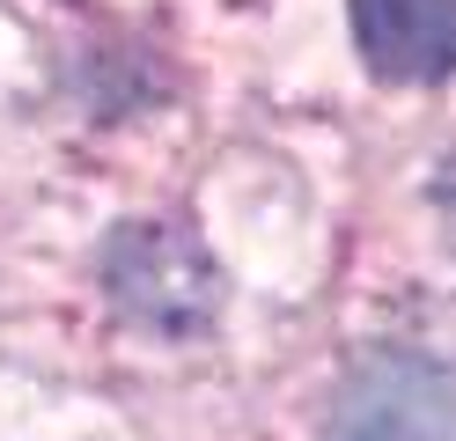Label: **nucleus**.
<instances>
[{"mask_svg": "<svg viewBox=\"0 0 456 441\" xmlns=\"http://www.w3.org/2000/svg\"><path fill=\"white\" fill-rule=\"evenodd\" d=\"M324 441H456V368L442 361H368L331 404Z\"/></svg>", "mask_w": 456, "mask_h": 441, "instance_id": "nucleus-1", "label": "nucleus"}, {"mask_svg": "<svg viewBox=\"0 0 456 441\" xmlns=\"http://www.w3.org/2000/svg\"><path fill=\"white\" fill-rule=\"evenodd\" d=\"M354 37L390 81L456 74V0H354Z\"/></svg>", "mask_w": 456, "mask_h": 441, "instance_id": "nucleus-3", "label": "nucleus"}, {"mask_svg": "<svg viewBox=\"0 0 456 441\" xmlns=\"http://www.w3.org/2000/svg\"><path fill=\"white\" fill-rule=\"evenodd\" d=\"M110 287L155 323H191L214 309V273L169 228H126V243L110 250Z\"/></svg>", "mask_w": 456, "mask_h": 441, "instance_id": "nucleus-2", "label": "nucleus"}]
</instances>
